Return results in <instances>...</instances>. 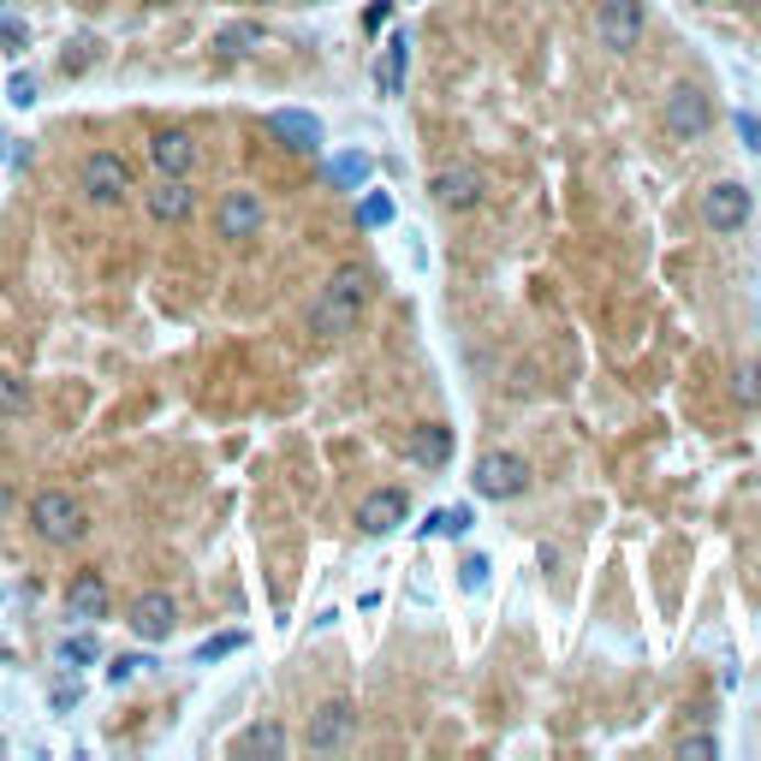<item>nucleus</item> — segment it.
I'll list each match as a JSON object with an SVG mask.
<instances>
[{"mask_svg": "<svg viewBox=\"0 0 761 761\" xmlns=\"http://www.w3.org/2000/svg\"><path fill=\"white\" fill-rule=\"evenodd\" d=\"M405 511H411V500H405L399 488H375V494H363V500H357V530L363 536H387V530H399V523H405Z\"/></svg>", "mask_w": 761, "mask_h": 761, "instance_id": "12", "label": "nucleus"}, {"mask_svg": "<svg viewBox=\"0 0 761 761\" xmlns=\"http://www.w3.org/2000/svg\"><path fill=\"white\" fill-rule=\"evenodd\" d=\"M31 530H36V541H48V548H71V541L90 530V518H84V500H71L66 488H42L31 500Z\"/></svg>", "mask_w": 761, "mask_h": 761, "instance_id": "1", "label": "nucleus"}, {"mask_svg": "<svg viewBox=\"0 0 761 761\" xmlns=\"http://www.w3.org/2000/svg\"><path fill=\"white\" fill-rule=\"evenodd\" d=\"M321 291H333L340 304L363 310V298H370V274H363L357 262H345V268H333V274H328V286H321Z\"/></svg>", "mask_w": 761, "mask_h": 761, "instance_id": "19", "label": "nucleus"}, {"mask_svg": "<svg viewBox=\"0 0 761 761\" xmlns=\"http://www.w3.org/2000/svg\"><path fill=\"white\" fill-rule=\"evenodd\" d=\"M7 101H12V108H31V101H36V78H31V71H19V78L7 84Z\"/></svg>", "mask_w": 761, "mask_h": 761, "instance_id": "29", "label": "nucleus"}, {"mask_svg": "<svg viewBox=\"0 0 761 761\" xmlns=\"http://www.w3.org/2000/svg\"><path fill=\"white\" fill-rule=\"evenodd\" d=\"M405 66H411V42L393 36V42H387V60H380V71H375L387 96H399V90H405Z\"/></svg>", "mask_w": 761, "mask_h": 761, "instance_id": "21", "label": "nucleus"}, {"mask_svg": "<svg viewBox=\"0 0 761 761\" xmlns=\"http://www.w3.org/2000/svg\"><path fill=\"white\" fill-rule=\"evenodd\" d=\"M262 221H268V202H262V190H227L221 202H214V232H221L227 244H244V239H256Z\"/></svg>", "mask_w": 761, "mask_h": 761, "instance_id": "4", "label": "nucleus"}, {"mask_svg": "<svg viewBox=\"0 0 761 761\" xmlns=\"http://www.w3.org/2000/svg\"><path fill=\"white\" fill-rule=\"evenodd\" d=\"M351 731H357V708L351 702H321V708L310 714V750H345Z\"/></svg>", "mask_w": 761, "mask_h": 761, "instance_id": "11", "label": "nucleus"}, {"mask_svg": "<svg viewBox=\"0 0 761 761\" xmlns=\"http://www.w3.org/2000/svg\"><path fill=\"white\" fill-rule=\"evenodd\" d=\"M0 750H7V743H0Z\"/></svg>", "mask_w": 761, "mask_h": 761, "instance_id": "36", "label": "nucleus"}, {"mask_svg": "<svg viewBox=\"0 0 761 761\" xmlns=\"http://www.w3.org/2000/svg\"><path fill=\"white\" fill-rule=\"evenodd\" d=\"M738 131H743V143L761 155V120H756V113H738Z\"/></svg>", "mask_w": 761, "mask_h": 761, "instance_id": "31", "label": "nucleus"}, {"mask_svg": "<svg viewBox=\"0 0 761 761\" xmlns=\"http://www.w3.org/2000/svg\"><path fill=\"white\" fill-rule=\"evenodd\" d=\"M232 756H286V726L262 720L251 731H239V738H232Z\"/></svg>", "mask_w": 761, "mask_h": 761, "instance_id": "18", "label": "nucleus"}, {"mask_svg": "<svg viewBox=\"0 0 761 761\" xmlns=\"http://www.w3.org/2000/svg\"><path fill=\"white\" fill-rule=\"evenodd\" d=\"M268 131L286 143V150H298V155H316L321 150V120H316V113L280 108V113H268Z\"/></svg>", "mask_w": 761, "mask_h": 761, "instance_id": "14", "label": "nucleus"}, {"mask_svg": "<svg viewBox=\"0 0 761 761\" xmlns=\"http://www.w3.org/2000/svg\"><path fill=\"white\" fill-rule=\"evenodd\" d=\"M232 649H244L239 631H232V637H209V642L197 649V666H214V661H221V654H232Z\"/></svg>", "mask_w": 761, "mask_h": 761, "instance_id": "27", "label": "nucleus"}, {"mask_svg": "<svg viewBox=\"0 0 761 761\" xmlns=\"http://www.w3.org/2000/svg\"><path fill=\"white\" fill-rule=\"evenodd\" d=\"M476 494L482 500H518L523 488H530V464L518 459V452H488V459H476Z\"/></svg>", "mask_w": 761, "mask_h": 761, "instance_id": "5", "label": "nucleus"}, {"mask_svg": "<svg viewBox=\"0 0 761 761\" xmlns=\"http://www.w3.org/2000/svg\"><path fill=\"white\" fill-rule=\"evenodd\" d=\"M66 607H71V619H84V625L108 619V577H101V571H78V577L66 583Z\"/></svg>", "mask_w": 761, "mask_h": 761, "instance_id": "13", "label": "nucleus"}, {"mask_svg": "<svg viewBox=\"0 0 761 761\" xmlns=\"http://www.w3.org/2000/svg\"><path fill=\"white\" fill-rule=\"evenodd\" d=\"M429 530H434V536H459V530H471V511H464V506H459V511H434Z\"/></svg>", "mask_w": 761, "mask_h": 761, "instance_id": "28", "label": "nucleus"}, {"mask_svg": "<svg viewBox=\"0 0 761 761\" xmlns=\"http://www.w3.org/2000/svg\"><path fill=\"white\" fill-rule=\"evenodd\" d=\"M333 179H340V185H363V179H370V155H340V161H333Z\"/></svg>", "mask_w": 761, "mask_h": 761, "instance_id": "26", "label": "nucleus"}, {"mask_svg": "<svg viewBox=\"0 0 761 761\" xmlns=\"http://www.w3.org/2000/svg\"><path fill=\"white\" fill-rule=\"evenodd\" d=\"M7 506H12V500H7V494H0V518H7Z\"/></svg>", "mask_w": 761, "mask_h": 761, "instance_id": "34", "label": "nucleus"}, {"mask_svg": "<svg viewBox=\"0 0 761 761\" xmlns=\"http://www.w3.org/2000/svg\"><path fill=\"white\" fill-rule=\"evenodd\" d=\"M750 190H743L738 179H720V185H708L702 190V227L708 232H738L743 221H750Z\"/></svg>", "mask_w": 761, "mask_h": 761, "instance_id": "7", "label": "nucleus"}, {"mask_svg": "<svg viewBox=\"0 0 761 761\" xmlns=\"http://www.w3.org/2000/svg\"><path fill=\"white\" fill-rule=\"evenodd\" d=\"M731 393H738V405L761 411V363H743V370L731 375Z\"/></svg>", "mask_w": 761, "mask_h": 761, "instance_id": "23", "label": "nucleus"}, {"mask_svg": "<svg viewBox=\"0 0 761 761\" xmlns=\"http://www.w3.org/2000/svg\"><path fill=\"white\" fill-rule=\"evenodd\" d=\"M150 7H167V0H150Z\"/></svg>", "mask_w": 761, "mask_h": 761, "instance_id": "35", "label": "nucleus"}, {"mask_svg": "<svg viewBox=\"0 0 761 761\" xmlns=\"http://www.w3.org/2000/svg\"><path fill=\"white\" fill-rule=\"evenodd\" d=\"M256 48H262V24H227V31H214V54L221 60H244Z\"/></svg>", "mask_w": 761, "mask_h": 761, "instance_id": "20", "label": "nucleus"}, {"mask_svg": "<svg viewBox=\"0 0 761 761\" xmlns=\"http://www.w3.org/2000/svg\"><path fill=\"white\" fill-rule=\"evenodd\" d=\"M434 202L452 214H464V209H476L482 197H488V179H482V167H471V161H459V167H441L434 173Z\"/></svg>", "mask_w": 761, "mask_h": 761, "instance_id": "8", "label": "nucleus"}, {"mask_svg": "<svg viewBox=\"0 0 761 761\" xmlns=\"http://www.w3.org/2000/svg\"><path fill=\"white\" fill-rule=\"evenodd\" d=\"M482 577H488V565H482V560L464 565V589H482Z\"/></svg>", "mask_w": 761, "mask_h": 761, "instance_id": "33", "label": "nucleus"}, {"mask_svg": "<svg viewBox=\"0 0 761 761\" xmlns=\"http://www.w3.org/2000/svg\"><path fill=\"white\" fill-rule=\"evenodd\" d=\"M642 24H649L642 0H602V12H595V36H602V48H613V54L637 48Z\"/></svg>", "mask_w": 761, "mask_h": 761, "instance_id": "6", "label": "nucleus"}, {"mask_svg": "<svg viewBox=\"0 0 761 761\" xmlns=\"http://www.w3.org/2000/svg\"><path fill=\"white\" fill-rule=\"evenodd\" d=\"M31 411V387L19 375H0V417H24Z\"/></svg>", "mask_w": 761, "mask_h": 761, "instance_id": "22", "label": "nucleus"}, {"mask_svg": "<svg viewBox=\"0 0 761 761\" xmlns=\"http://www.w3.org/2000/svg\"><path fill=\"white\" fill-rule=\"evenodd\" d=\"M125 625H131V631H137L143 642H167L173 625H179V602H173L167 589H150V595H137V602L125 607Z\"/></svg>", "mask_w": 761, "mask_h": 761, "instance_id": "9", "label": "nucleus"}, {"mask_svg": "<svg viewBox=\"0 0 761 761\" xmlns=\"http://www.w3.org/2000/svg\"><path fill=\"white\" fill-rule=\"evenodd\" d=\"M143 202H150V221L179 227V221H190V209H197V190H190L185 173H161V179L143 190Z\"/></svg>", "mask_w": 761, "mask_h": 761, "instance_id": "10", "label": "nucleus"}, {"mask_svg": "<svg viewBox=\"0 0 761 761\" xmlns=\"http://www.w3.org/2000/svg\"><path fill=\"white\" fill-rule=\"evenodd\" d=\"M405 459L422 464V471H441V464H452V429H446V422H422V429H411Z\"/></svg>", "mask_w": 761, "mask_h": 761, "instance_id": "15", "label": "nucleus"}, {"mask_svg": "<svg viewBox=\"0 0 761 761\" xmlns=\"http://www.w3.org/2000/svg\"><path fill=\"white\" fill-rule=\"evenodd\" d=\"M387 197H370V202H363V221H370V227H380V221H387Z\"/></svg>", "mask_w": 761, "mask_h": 761, "instance_id": "32", "label": "nucleus"}, {"mask_svg": "<svg viewBox=\"0 0 761 761\" xmlns=\"http://www.w3.org/2000/svg\"><path fill=\"white\" fill-rule=\"evenodd\" d=\"M363 310H351V304H340L333 291H321V298L310 304V333H321V340H345L351 328H357Z\"/></svg>", "mask_w": 761, "mask_h": 761, "instance_id": "17", "label": "nucleus"}, {"mask_svg": "<svg viewBox=\"0 0 761 761\" xmlns=\"http://www.w3.org/2000/svg\"><path fill=\"white\" fill-rule=\"evenodd\" d=\"M661 125H666V137H679V143H702L714 131V96L702 90V84H672L666 101H661Z\"/></svg>", "mask_w": 761, "mask_h": 761, "instance_id": "2", "label": "nucleus"}, {"mask_svg": "<svg viewBox=\"0 0 761 761\" xmlns=\"http://www.w3.org/2000/svg\"><path fill=\"white\" fill-rule=\"evenodd\" d=\"M96 654H101L96 637H66V642H60V661H66V666H90Z\"/></svg>", "mask_w": 761, "mask_h": 761, "instance_id": "24", "label": "nucleus"}, {"mask_svg": "<svg viewBox=\"0 0 761 761\" xmlns=\"http://www.w3.org/2000/svg\"><path fill=\"white\" fill-rule=\"evenodd\" d=\"M78 185H84V197H90L96 209H120V202L131 197V161H125V155H113V150L84 155Z\"/></svg>", "mask_w": 761, "mask_h": 761, "instance_id": "3", "label": "nucleus"}, {"mask_svg": "<svg viewBox=\"0 0 761 761\" xmlns=\"http://www.w3.org/2000/svg\"><path fill=\"white\" fill-rule=\"evenodd\" d=\"M155 661H143V654H120V661H113L108 666V684H113V691H120V684H131V679H137V672H150Z\"/></svg>", "mask_w": 761, "mask_h": 761, "instance_id": "25", "label": "nucleus"}, {"mask_svg": "<svg viewBox=\"0 0 761 761\" xmlns=\"http://www.w3.org/2000/svg\"><path fill=\"white\" fill-rule=\"evenodd\" d=\"M679 756H720V743H714L708 731H684V738H679Z\"/></svg>", "mask_w": 761, "mask_h": 761, "instance_id": "30", "label": "nucleus"}, {"mask_svg": "<svg viewBox=\"0 0 761 761\" xmlns=\"http://www.w3.org/2000/svg\"><path fill=\"white\" fill-rule=\"evenodd\" d=\"M150 167L155 173H190L197 167V137H190V131H155L150 137Z\"/></svg>", "mask_w": 761, "mask_h": 761, "instance_id": "16", "label": "nucleus"}]
</instances>
